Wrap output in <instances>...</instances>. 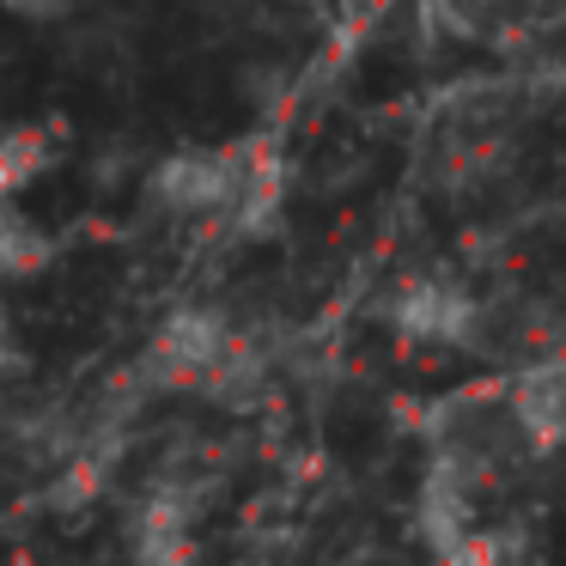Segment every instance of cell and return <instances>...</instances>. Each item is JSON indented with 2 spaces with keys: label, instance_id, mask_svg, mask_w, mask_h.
<instances>
[{
  "label": "cell",
  "instance_id": "6da1fadb",
  "mask_svg": "<svg viewBox=\"0 0 566 566\" xmlns=\"http://www.w3.org/2000/svg\"><path fill=\"white\" fill-rule=\"evenodd\" d=\"M390 329L408 335V342H420V347H475L481 329H488V311H481V298L463 293L457 281L420 274V281L396 286Z\"/></svg>",
  "mask_w": 566,
  "mask_h": 566
},
{
  "label": "cell",
  "instance_id": "277c9868",
  "mask_svg": "<svg viewBox=\"0 0 566 566\" xmlns=\"http://www.w3.org/2000/svg\"><path fill=\"white\" fill-rule=\"evenodd\" d=\"M7 359H13V347H7V323H0V371H7Z\"/></svg>",
  "mask_w": 566,
  "mask_h": 566
},
{
  "label": "cell",
  "instance_id": "3957f363",
  "mask_svg": "<svg viewBox=\"0 0 566 566\" xmlns=\"http://www.w3.org/2000/svg\"><path fill=\"white\" fill-rule=\"evenodd\" d=\"M439 566H505V554H500L493 536H475V530H469L451 554H439Z\"/></svg>",
  "mask_w": 566,
  "mask_h": 566
},
{
  "label": "cell",
  "instance_id": "7a4b0ae2",
  "mask_svg": "<svg viewBox=\"0 0 566 566\" xmlns=\"http://www.w3.org/2000/svg\"><path fill=\"white\" fill-rule=\"evenodd\" d=\"M505 420L530 444H566V366H530L505 390Z\"/></svg>",
  "mask_w": 566,
  "mask_h": 566
}]
</instances>
